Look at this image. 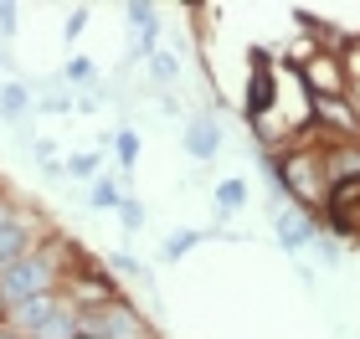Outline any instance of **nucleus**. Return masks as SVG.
<instances>
[{"label":"nucleus","instance_id":"obj_1","mask_svg":"<svg viewBox=\"0 0 360 339\" xmlns=\"http://www.w3.org/2000/svg\"><path fill=\"white\" fill-rule=\"evenodd\" d=\"M62 257L57 252H26L15 267H6L0 272V303L6 309H15V303H31V298H41V293H57L62 288Z\"/></svg>","mask_w":360,"mask_h":339},{"label":"nucleus","instance_id":"obj_2","mask_svg":"<svg viewBox=\"0 0 360 339\" xmlns=\"http://www.w3.org/2000/svg\"><path fill=\"white\" fill-rule=\"evenodd\" d=\"M252 72H248V98H242V113H248V124L268 119L278 113V72H273V57L268 52H248Z\"/></svg>","mask_w":360,"mask_h":339},{"label":"nucleus","instance_id":"obj_3","mask_svg":"<svg viewBox=\"0 0 360 339\" xmlns=\"http://www.w3.org/2000/svg\"><path fill=\"white\" fill-rule=\"evenodd\" d=\"M62 288H68V298L77 303V309H103V303L119 298L113 278L98 272V267H68V272H62Z\"/></svg>","mask_w":360,"mask_h":339},{"label":"nucleus","instance_id":"obj_4","mask_svg":"<svg viewBox=\"0 0 360 339\" xmlns=\"http://www.w3.org/2000/svg\"><path fill=\"white\" fill-rule=\"evenodd\" d=\"M299 77H304L309 98H345V88H350V77H345V67H340V57H330V52L309 57L304 67H299Z\"/></svg>","mask_w":360,"mask_h":339},{"label":"nucleus","instance_id":"obj_5","mask_svg":"<svg viewBox=\"0 0 360 339\" xmlns=\"http://www.w3.org/2000/svg\"><path fill=\"white\" fill-rule=\"evenodd\" d=\"M319 232H324V226L314 221V211H304V206H283V211L273 216V237H278V247H283V252L314 247Z\"/></svg>","mask_w":360,"mask_h":339},{"label":"nucleus","instance_id":"obj_6","mask_svg":"<svg viewBox=\"0 0 360 339\" xmlns=\"http://www.w3.org/2000/svg\"><path fill=\"white\" fill-rule=\"evenodd\" d=\"M324 221L345 237H360V180H340L330 190V206H324Z\"/></svg>","mask_w":360,"mask_h":339},{"label":"nucleus","instance_id":"obj_7","mask_svg":"<svg viewBox=\"0 0 360 339\" xmlns=\"http://www.w3.org/2000/svg\"><path fill=\"white\" fill-rule=\"evenodd\" d=\"M26 252H37V221H31V216L21 211L11 226H0V272L15 267Z\"/></svg>","mask_w":360,"mask_h":339},{"label":"nucleus","instance_id":"obj_8","mask_svg":"<svg viewBox=\"0 0 360 339\" xmlns=\"http://www.w3.org/2000/svg\"><path fill=\"white\" fill-rule=\"evenodd\" d=\"M186 154L191 159H217L221 154V124L211 113H195L186 124Z\"/></svg>","mask_w":360,"mask_h":339},{"label":"nucleus","instance_id":"obj_9","mask_svg":"<svg viewBox=\"0 0 360 339\" xmlns=\"http://www.w3.org/2000/svg\"><path fill=\"white\" fill-rule=\"evenodd\" d=\"M324 165H330V180H360V139H330L324 144Z\"/></svg>","mask_w":360,"mask_h":339},{"label":"nucleus","instance_id":"obj_10","mask_svg":"<svg viewBox=\"0 0 360 339\" xmlns=\"http://www.w3.org/2000/svg\"><path fill=\"white\" fill-rule=\"evenodd\" d=\"M26 108H31L26 83H6V88H0V119H6V124H26Z\"/></svg>","mask_w":360,"mask_h":339},{"label":"nucleus","instance_id":"obj_11","mask_svg":"<svg viewBox=\"0 0 360 339\" xmlns=\"http://www.w3.org/2000/svg\"><path fill=\"white\" fill-rule=\"evenodd\" d=\"M124 21L139 31V41H155L160 36V21H155V6H144V0H134V6H124ZM160 46V41H155Z\"/></svg>","mask_w":360,"mask_h":339},{"label":"nucleus","instance_id":"obj_12","mask_svg":"<svg viewBox=\"0 0 360 339\" xmlns=\"http://www.w3.org/2000/svg\"><path fill=\"white\" fill-rule=\"evenodd\" d=\"M119 201H124L119 180H93V190H88V206H93V211H119Z\"/></svg>","mask_w":360,"mask_h":339},{"label":"nucleus","instance_id":"obj_13","mask_svg":"<svg viewBox=\"0 0 360 339\" xmlns=\"http://www.w3.org/2000/svg\"><path fill=\"white\" fill-rule=\"evenodd\" d=\"M150 77H155V83H175V77H180V57L170 52V46H160V52L150 57Z\"/></svg>","mask_w":360,"mask_h":339},{"label":"nucleus","instance_id":"obj_14","mask_svg":"<svg viewBox=\"0 0 360 339\" xmlns=\"http://www.w3.org/2000/svg\"><path fill=\"white\" fill-rule=\"evenodd\" d=\"M113 159H119L124 170H134V159H139V134L134 128H119V134H113Z\"/></svg>","mask_w":360,"mask_h":339},{"label":"nucleus","instance_id":"obj_15","mask_svg":"<svg viewBox=\"0 0 360 339\" xmlns=\"http://www.w3.org/2000/svg\"><path fill=\"white\" fill-rule=\"evenodd\" d=\"M108 267H113V278L144 283V262H139V257H129V252H113V257H108Z\"/></svg>","mask_w":360,"mask_h":339},{"label":"nucleus","instance_id":"obj_16","mask_svg":"<svg viewBox=\"0 0 360 339\" xmlns=\"http://www.w3.org/2000/svg\"><path fill=\"white\" fill-rule=\"evenodd\" d=\"M242 201H248V180H221L217 185V206L221 211H237Z\"/></svg>","mask_w":360,"mask_h":339},{"label":"nucleus","instance_id":"obj_17","mask_svg":"<svg viewBox=\"0 0 360 339\" xmlns=\"http://www.w3.org/2000/svg\"><path fill=\"white\" fill-rule=\"evenodd\" d=\"M62 77H68V83H98V67H93V62L88 57H68V72H62Z\"/></svg>","mask_w":360,"mask_h":339},{"label":"nucleus","instance_id":"obj_18","mask_svg":"<svg viewBox=\"0 0 360 339\" xmlns=\"http://www.w3.org/2000/svg\"><path fill=\"white\" fill-rule=\"evenodd\" d=\"M119 221H124V232H139V226H144V206L134 196H124L119 201Z\"/></svg>","mask_w":360,"mask_h":339},{"label":"nucleus","instance_id":"obj_19","mask_svg":"<svg viewBox=\"0 0 360 339\" xmlns=\"http://www.w3.org/2000/svg\"><path fill=\"white\" fill-rule=\"evenodd\" d=\"M340 67H345L350 83H360V36H350V41H345V52H340Z\"/></svg>","mask_w":360,"mask_h":339},{"label":"nucleus","instance_id":"obj_20","mask_svg":"<svg viewBox=\"0 0 360 339\" xmlns=\"http://www.w3.org/2000/svg\"><path fill=\"white\" fill-rule=\"evenodd\" d=\"M195 241H201L195 232H180V237H170V241H165V262H180V257H186V252L195 247Z\"/></svg>","mask_w":360,"mask_h":339},{"label":"nucleus","instance_id":"obj_21","mask_svg":"<svg viewBox=\"0 0 360 339\" xmlns=\"http://www.w3.org/2000/svg\"><path fill=\"white\" fill-rule=\"evenodd\" d=\"M68 175H77V180H83V175H98V154H72L68 159Z\"/></svg>","mask_w":360,"mask_h":339},{"label":"nucleus","instance_id":"obj_22","mask_svg":"<svg viewBox=\"0 0 360 339\" xmlns=\"http://www.w3.org/2000/svg\"><path fill=\"white\" fill-rule=\"evenodd\" d=\"M83 26H88V6H77V11L68 15V26H62V36L77 41V36H83Z\"/></svg>","mask_w":360,"mask_h":339},{"label":"nucleus","instance_id":"obj_23","mask_svg":"<svg viewBox=\"0 0 360 339\" xmlns=\"http://www.w3.org/2000/svg\"><path fill=\"white\" fill-rule=\"evenodd\" d=\"M314 247H319V257H324V262H340V241H335L330 232H319V237H314Z\"/></svg>","mask_w":360,"mask_h":339},{"label":"nucleus","instance_id":"obj_24","mask_svg":"<svg viewBox=\"0 0 360 339\" xmlns=\"http://www.w3.org/2000/svg\"><path fill=\"white\" fill-rule=\"evenodd\" d=\"M0 36H15V6H0Z\"/></svg>","mask_w":360,"mask_h":339},{"label":"nucleus","instance_id":"obj_25","mask_svg":"<svg viewBox=\"0 0 360 339\" xmlns=\"http://www.w3.org/2000/svg\"><path fill=\"white\" fill-rule=\"evenodd\" d=\"M37 108H46V113H68V108H77L72 98H62V93H57V98H46V103H37Z\"/></svg>","mask_w":360,"mask_h":339},{"label":"nucleus","instance_id":"obj_26","mask_svg":"<svg viewBox=\"0 0 360 339\" xmlns=\"http://www.w3.org/2000/svg\"><path fill=\"white\" fill-rule=\"evenodd\" d=\"M345 103H350V113L360 119V83H350V88H345Z\"/></svg>","mask_w":360,"mask_h":339},{"label":"nucleus","instance_id":"obj_27","mask_svg":"<svg viewBox=\"0 0 360 339\" xmlns=\"http://www.w3.org/2000/svg\"><path fill=\"white\" fill-rule=\"evenodd\" d=\"M0 339H21V334H15L11 324H0Z\"/></svg>","mask_w":360,"mask_h":339},{"label":"nucleus","instance_id":"obj_28","mask_svg":"<svg viewBox=\"0 0 360 339\" xmlns=\"http://www.w3.org/2000/svg\"><path fill=\"white\" fill-rule=\"evenodd\" d=\"M0 62H6V52H0Z\"/></svg>","mask_w":360,"mask_h":339}]
</instances>
